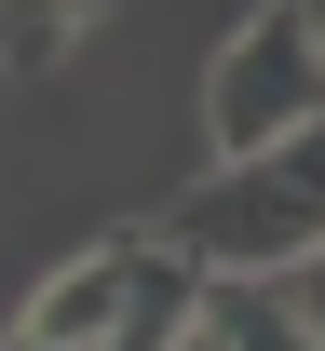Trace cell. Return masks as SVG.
<instances>
[{
	"label": "cell",
	"instance_id": "1",
	"mask_svg": "<svg viewBox=\"0 0 325 351\" xmlns=\"http://www.w3.org/2000/svg\"><path fill=\"white\" fill-rule=\"evenodd\" d=\"M163 243L203 257V284H284L298 257H325V122H298L284 149H244L203 189H177Z\"/></svg>",
	"mask_w": 325,
	"mask_h": 351
},
{
	"label": "cell",
	"instance_id": "2",
	"mask_svg": "<svg viewBox=\"0 0 325 351\" xmlns=\"http://www.w3.org/2000/svg\"><path fill=\"white\" fill-rule=\"evenodd\" d=\"M298 122H325V41L298 0H258L203 68V135H217V162H244V149H284Z\"/></svg>",
	"mask_w": 325,
	"mask_h": 351
},
{
	"label": "cell",
	"instance_id": "3",
	"mask_svg": "<svg viewBox=\"0 0 325 351\" xmlns=\"http://www.w3.org/2000/svg\"><path fill=\"white\" fill-rule=\"evenodd\" d=\"M136 284H149V230H109V243H82L41 298L14 311V338H27V351H122Z\"/></svg>",
	"mask_w": 325,
	"mask_h": 351
},
{
	"label": "cell",
	"instance_id": "4",
	"mask_svg": "<svg viewBox=\"0 0 325 351\" xmlns=\"http://www.w3.org/2000/svg\"><path fill=\"white\" fill-rule=\"evenodd\" d=\"M203 324L231 351H325L312 311H298V284H203Z\"/></svg>",
	"mask_w": 325,
	"mask_h": 351
},
{
	"label": "cell",
	"instance_id": "5",
	"mask_svg": "<svg viewBox=\"0 0 325 351\" xmlns=\"http://www.w3.org/2000/svg\"><path fill=\"white\" fill-rule=\"evenodd\" d=\"M109 0H0V68H54Z\"/></svg>",
	"mask_w": 325,
	"mask_h": 351
},
{
	"label": "cell",
	"instance_id": "6",
	"mask_svg": "<svg viewBox=\"0 0 325 351\" xmlns=\"http://www.w3.org/2000/svg\"><path fill=\"white\" fill-rule=\"evenodd\" d=\"M284 284H298V311H312V338H325V257H298Z\"/></svg>",
	"mask_w": 325,
	"mask_h": 351
},
{
	"label": "cell",
	"instance_id": "7",
	"mask_svg": "<svg viewBox=\"0 0 325 351\" xmlns=\"http://www.w3.org/2000/svg\"><path fill=\"white\" fill-rule=\"evenodd\" d=\"M177 351H231V338H217V324H203V311H190V324H177Z\"/></svg>",
	"mask_w": 325,
	"mask_h": 351
},
{
	"label": "cell",
	"instance_id": "8",
	"mask_svg": "<svg viewBox=\"0 0 325 351\" xmlns=\"http://www.w3.org/2000/svg\"><path fill=\"white\" fill-rule=\"evenodd\" d=\"M298 14H312V41H325V0H298Z\"/></svg>",
	"mask_w": 325,
	"mask_h": 351
},
{
	"label": "cell",
	"instance_id": "9",
	"mask_svg": "<svg viewBox=\"0 0 325 351\" xmlns=\"http://www.w3.org/2000/svg\"><path fill=\"white\" fill-rule=\"evenodd\" d=\"M14 351H27V338H14Z\"/></svg>",
	"mask_w": 325,
	"mask_h": 351
}]
</instances>
